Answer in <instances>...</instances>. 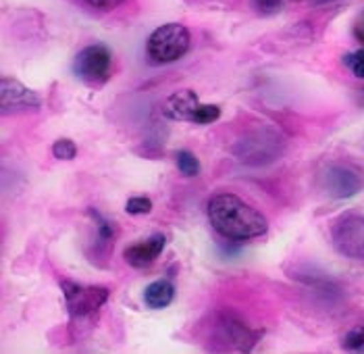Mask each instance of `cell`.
Here are the masks:
<instances>
[{
    "label": "cell",
    "mask_w": 364,
    "mask_h": 354,
    "mask_svg": "<svg viewBox=\"0 0 364 354\" xmlns=\"http://www.w3.org/2000/svg\"><path fill=\"white\" fill-rule=\"evenodd\" d=\"M206 215L219 236L235 242L260 238L269 229V221L258 209L229 192L215 194L208 200Z\"/></svg>",
    "instance_id": "obj_1"
},
{
    "label": "cell",
    "mask_w": 364,
    "mask_h": 354,
    "mask_svg": "<svg viewBox=\"0 0 364 354\" xmlns=\"http://www.w3.org/2000/svg\"><path fill=\"white\" fill-rule=\"evenodd\" d=\"M60 290H63L67 313H69L71 335L82 338L98 319L100 308L107 304L111 292L105 286H87V283H77L71 279H63Z\"/></svg>",
    "instance_id": "obj_2"
},
{
    "label": "cell",
    "mask_w": 364,
    "mask_h": 354,
    "mask_svg": "<svg viewBox=\"0 0 364 354\" xmlns=\"http://www.w3.org/2000/svg\"><path fill=\"white\" fill-rule=\"evenodd\" d=\"M190 42L192 38L186 26L165 24L150 33L146 42V55L152 65H168L188 55Z\"/></svg>",
    "instance_id": "obj_3"
},
{
    "label": "cell",
    "mask_w": 364,
    "mask_h": 354,
    "mask_svg": "<svg viewBox=\"0 0 364 354\" xmlns=\"http://www.w3.org/2000/svg\"><path fill=\"white\" fill-rule=\"evenodd\" d=\"M281 148H283V140L279 134L269 127H262L242 137L235 144L233 152L242 163L267 165L273 163L279 157Z\"/></svg>",
    "instance_id": "obj_4"
},
{
    "label": "cell",
    "mask_w": 364,
    "mask_h": 354,
    "mask_svg": "<svg viewBox=\"0 0 364 354\" xmlns=\"http://www.w3.org/2000/svg\"><path fill=\"white\" fill-rule=\"evenodd\" d=\"M73 73L87 85L98 88L111 80L112 55L105 44H92L80 51L73 61Z\"/></svg>",
    "instance_id": "obj_5"
},
{
    "label": "cell",
    "mask_w": 364,
    "mask_h": 354,
    "mask_svg": "<svg viewBox=\"0 0 364 354\" xmlns=\"http://www.w3.org/2000/svg\"><path fill=\"white\" fill-rule=\"evenodd\" d=\"M331 242L341 256L364 261V215H341L331 227Z\"/></svg>",
    "instance_id": "obj_6"
},
{
    "label": "cell",
    "mask_w": 364,
    "mask_h": 354,
    "mask_svg": "<svg viewBox=\"0 0 364 354\" xmlns=\"http://www.w3.org/2000/svg\"><path fill=\"white\" fill-rule=\"evenodd\" d=\"M215 327H217L219 338H221L225 346L231 348V350H237V353H250L254 346L258 344L260 335H262V331L246 326L233 313H219Z\"/></svg>",
    "instance_id": "obj_7"
},
{
    "label": "cell",
    "mask_w": 364,
    "mask_h": 354,
    "mask_svg": "<svg viewBox=\"0 0 364 354\" xmlns=\"http://www.w3.org/2000/svg\"><path fill=\"white\" fill-rule=\"evenodd\" d=\"M321 186L333 198H339V200L352 198L363 190V173L354 169L352 165H329L325 173L321 175Z\"/></svg>",
    "instance_id": "obj_8"
},
{
    "label": "cell",
    "mask_w": 364,
    "mask_h": 354,
    "mask_svg": "<svg viewBox=\"0 0 364 354\" xmlns=\"http://www.w3.org/2000/svg\"><path fill=\"white\" fill-rule=\"evenodd\" d=\"M0 107L4 115L19 110H38L42 107V100L28 85L4 76L0 78Z\"/></svg>",
    "instance_id": "obj_9"
},
{
    "label": "cell",
    "mask_w": 364,
    "mask_h": 354,
    "mask_svg": "<svg viewBox=\"0 0 364 354\" xmlns=\"http://www.w3.org/2000/svg\"><path fill=\"white\" fill-rule=\"evenodd\" d=\"M165 244H167V240H165L163 234H152L146 240H140L136 244L127 246L123 250V259H125L127 265H132L136 269H146V267H150L163 254Z\"/></svg>",
    "instance_id": "obj_10"
},
{
    "label": "cell",
    "mask_w": 364,
    "mask_h": 354,
    "mask_svg": "<svg viewBox=\"0 0 364 354\" xmlns=\"http://www.w3.org/2000/svg\"><path fill=\"white\" fill-rule=\"evenodd\" d=\"M198 107H200V100H198L196 92L181 90V92H175L168 96L165 107H163V113L173 121H192V115Z\"/></svg>",
    "instance_id": "obj_11"
},
{
    "label": "cell",
    "mask_w": 364,
    "mask_h": 354,
    "mask_svg": "<svg viewBox=\"0 0 364 354\" xmlns=\"http://www.w3.org/2000/svg\"><path fill=\"white\" fill-rule=\"evenodd\" d=\"M175 298V286L168 279H156L144 290V304L152 311L167 308Z\"/></svg>",
    "instance_id": "obj_12"
},
{
    "label": "cell",
    "mask_w": 364,
    "mask_h": 354,
    "mask_svg": "<svg viewBox=\"0 0 364 354\" xmlns=\"http://www.w3.org/2000/svg\"><path fill=\"white\" fill-rule=\"evenodd\" d=\"M175 165H177L179 173L186 175V177H196V175H200V169H202L198 157L190 150H179L175 155Z\"/></svg>",
    "instance_id": "obj_13"
},
{
    "label": "cell",
    "mask_w": 364,
    "mask_h": 354,
    "mask_svg": "<svg viewBox=\"0 0 364 354\" xmlns=\"http://www.w3.org/2000/svg\"><path fill=\"white\" fill-rule=\"evenodd\" d=\"M221 117V109L217 105H200L194 115H192V123L196 125H210Z\"/></svg>",
    "instance_id": "obj_14"
},
{
    "label": "cell",
    "mask_w": 364,
    "mask_h": 354,
    "mask_svg": "<svg viewBox=\"0 0 364 354\" xmlns=\"http://www.w3.org/2000/svg\"><path fill=\"white\" fill-rule=\"evenodd\" d=\"M53 155L58 161H73L77 157V146L69 137H60L53 144Z\"/></svg>",
    "instance_id": "obj_15"
},
{
    "label": "cell",
    "mask_w": 364,
    "mask_h": 354,
    "mask_svg": "<svg viewBox=\"0 0 364 354\" xmlns=\"http://www.w3.org/2000/svg\"><path fill=\"white\" fill-rule=\"evenodd\" d=\"M341 346H343V350H360L364 346V321L363 323H358L356 327H352L346 335H343V340H341Z\"/></svg>",
    "instance_id": "obj_16"
},
{
    "label": "cell",
    "mask_w": 364,
    "mask_h": 354,
    "mask_svg": "<svg viewBox=\"0 0 364 354\" xmlns=\"http://www.w3.org/2000/svg\"><path fill=\"white\" fill-rule=\"evenodd\" d=\"M125 211L129 215H148L152 213V200L146 196H134L125 202Z\"/></svg>",
    "instance_id": "obj_17"
},
{
    "label": "cell",
    "mask_w": 364,
    "mask_h": 354,
    "mask_svg": "<svg viewBox=\"0 0 364 354\" xmlns=\"http://www.w3.org/2000/svg\"><path fill=\"white\" fill-rule=\"evenodd\" d=\"M343 63L352 69V73H354L356 78L364 80V46L360 51L352 53V55L343 56Z\"/></svg>",
    "instance_id": "obj_18"
},
{
    "label": "cell",
    "mask_w": 364,
    "mask_h": 354,
    "mask_svg": "<svg viewBox=\"0 0 364 354\" xmlns=\"http://www.w3.org/2000/svg\"><path fill=\"white\" fill-rule=\"evenodd\" d=\"M285 0H256V6L262 11V13H277L281 11Z\"/></svg>",
    "instance_id": "obj_19"
},
{
    "label": "cell",
    "mask_w": 364,
    "mask_h": 354,
    "mask_svg": "<svg viewBox=\"0 0 364 354\" xmlns=\"http://www.w3.org/2000/svg\"><path fill=\"white\" fill-rule=\"evenodd\" d=\"M92 9H98V11H112L117 9L123 0H85Z\"/></svg>",
    "instance_id": "obj_20"
},
{
    "label": "cell",
    "mask_w": 364,
    "mask_h": 354,
    "mask_svg": "<svg viewBox=\"0 0 364 354\" xmlns=\"http://www.w3.org/2000/svg\"><path fill=\"white\" fill-rule=\"evenodd\" d=\"M356 105H358V107H363V109H364V88H363V90H358V92H356Z\"/></svg>",
    "instance_id": "obj_21"
},
{
    "label": "cell",
    "mask_w": 364,
    "mask_h": 354,
    "mask_svg": "<svg viewBox=\"0 0 364 354\" xmlns=\"http://www.w3.org/2000/svg\"><path fill=\"white\" fill-rule=\"evenodd\" d=\"M314 4H327V2H333V0H312Z\"/></svg>",
    "instance_id": "obj_22"
},
{
    "label": "cell",
    "mask_w": 364,
    "mask_h": 354,
    "mask_svg": "<svg viewBox=\"0 0 364 354\" xmlns=\"http://www.w3.org/2000/svg\"><path fill=\"white\" fill-rule=\"evenodd\" d=\"M360 24H364V13H363V17H360Z\"/></svg>",
    "instance_id": "obj_23"
},
{
    "label": "cell",
    "mask_w": 364,
    "mask_h": 354,
    "mask_svg": "<svg viewBox=\"0 0 364 354\" xmlns=\"http://www.w3.org/2000/svg\"><path fill=\"white\" fill-rule=\"evenodd\" d=\"M289 2H300V0H289Z\"/></svg>",
    "instance_id": "obj_24"
}]
</instances>
